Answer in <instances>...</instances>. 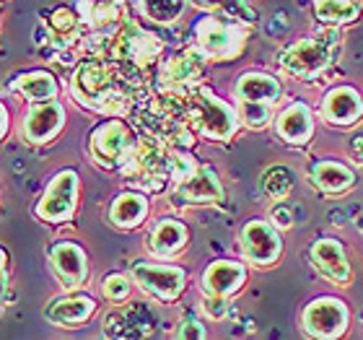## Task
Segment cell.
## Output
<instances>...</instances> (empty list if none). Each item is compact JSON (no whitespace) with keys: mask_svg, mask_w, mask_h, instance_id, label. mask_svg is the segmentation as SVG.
<instances>
[{"mask_svg":"<svg viewBox=\"0 0 363 340\" xmlns=\"http://www.w3.org/2000/svg\"><path fill=\"white\" fill-rule=\"evenodd\" d=\"M117 65L104 57L84 60L73 70L70 78V94L78 104L89 106L94 112H101L106 117H125L133 109L130 94L117 86Z\"/></svg>","mask_w":363,"mask_h":340,"instance_id":"6da1fadb","label":"cell"},{"mask_svg":"<svg viewBox=\"0 0 363 340\" xmlns=\"http://www.w3.org/2000/svg\"><path fill=\"white\" fill-rule=\"evenodd\" d=\"M182 117L187 128L205 141H231L242 128L239 109L203 84L182 94Z\"/></svg>","mask_w":363,"mask_h":340,"instance_id":"7a4b0ae2","label":"cell"},{"mask_svg":"<svg viewBox=\"0 0 363 340\" xmlns=\"http://www.w3.org/2000/svg\"><path fill=\"white\" fill-rule=\"evenodd\" d=\"M172 169V200L179 205H213L223 200V185L218 172L208 164H200L195 156L184 151L169 153Z\"/></svg>","mask_w":363,"mask_h":340,"instance_id":"3957f363","label":"cell"},{"mask_svg":"<svg viewBox=\"0 0 363 340\" xmlns=\"http://www.w3.org/2000/svg\"><path fill=\"white\" fill-rule=\"evenodd\" d=\"M106 55L109 60L122 65L125 70L133 73H145L153 68L164 55V42L156 34L140 29L135 21H125L120 31L106 42Z\"/></svg>","mask_w":363,"mask_h":340,"instance_id":"277c9868","label":"cell"},{"mask_svg":"<svg viewBox=\"0 0 363 340\" xmlns=\"http://www.w3.org/2000/svg\"><path fill=\"white\" fill-rule=\"evenodd\" d=\"M192 31H195V47L208 60H234L244 53L247 39H250L247 23L213 13L200 16Z\"/></svg>","mask_w":363,"mask_h":340,"instance_id":"5b68a950","label":"cell"},{"mask_svg":"<svg viewBox=\"0 0 363 340\" xmlns=\"http://www.w3.org/2000/svg\"><path fill=\"white\" fill-rule=\"evenodd\" d=\"M138 141L135 130L130 128L122 117H109L99 125L89 138V153L99 167L104 169H122L135 153Z\"/></svg>","mask_w":363,"mask_h":340,"instance_id":"8992f818","label":"cell"},{"mask_svg":"<svg viewBox=\"0 0 363 340\" xmlns=\"http://www.w3.org/2000/svg\"><path fill=\"white\" fill-rule=\"evenodd\" d=\"M130 275L143 294H148L161 304L177 302L187 288V270L179 265L167 263V260H156V263L135 260L130 265Z\"/></svg>","mask_w":363,"mask_h":340,"instance_id":"52a82bcc","label":"cell"},{"mask_svg":"<svg viewBox=\"0 0 363 340\" xmlns=\"http://www.w3.org/2000/svg\"><path fill=\"white\" fill-rule=\"evenodd\" d=\"M333 65V47L317 37L296 39L278 55V68L296 81H317Z\"/></svg>","mask_w":363,"mask_h":340,"instance_id":"ba28073f","label":"cell"},{"mask_svg":"<svg viewBox=\"0 0 363 340\" xmlns=\"http://www.w3.org/2000/svg\"><path fill=\"white\" fill-rule=\"evenodd\" d=\"M239 255L247 265L272 268L283 255V231L270 219H250L239 231Z\"/></svg>","mask_w":363,"mask_h":340,"instance_id":"9c48e42d","label":"cell"},{"mask_svg":"<svg viewBox=\"0 0 363 340\" xmlns=\"http://www.w3.org/2000/svg\"><path fill=\"white\" fill-rule=\"evenodd\" d=\"M78 192H81L78 172L76 169H62L45 187L39 203L34 205V216L42 224H65L73 219V213L78 208Z\"/></svg>","mask_w":363,"mask_h":340,"instance_id":"30bf717a","label":"cell"},{"mask_svg":"<svg viewBox=\"0 0 363 340\" xmlns=\"http://www.w3.org/2000/svg\"><path fill=\"white\" fill-rule=\"evenodd\" d=\"M298 322L309 338H340L350 325L348 304L337 296H319L303 307Z\"/></svg>","mask_w":363,"mask_h":340,"instance_id":"8fae6325","label":"cell"},{"mask_svg":"<svg viewBox=\"0 0 363 340\" xmlns=\"http://www.w3.org/2000/svg\"><path fill=\"white\" fill-rule=\"evenodd\" d=\"M47 260H50V268H52V273L57 275L65 291H78V288L86 286L91 273L89 255L78 242H70V239L52 242L47 250Z\"/></svg>","mask_w":363,"mask_h":340,"instance_id":"7c38bea8","label":"cell"},{"mask_svg":"<svg viewBox=\"0 0 363 340\" xmlns=\"http://www.w3.org/2000/svg\"><path fill=\"white\" fill-rule=\"evenodd\" d=\"M205 65H208V57L197 47L182 50V53L172 55L161 62V86H164V91L187 94L195 86H200L205 76Z\"/></svg>","mask_w":363,"mask_h":340,"instance_id":"4fadbf2b","label":"cell"},{"mask_svg":"<svg viewBox=\"0 0 363 340\" xmlns=\"http://www.w3.org/2000/svg\"><path fill=\"white\" fill-rule=\"evenodd\" d=\"M65 128V109L57 99L52 102H42V104H29L21 120V136L26 143L42 146L50 143L60 136Z\"/></svg>","mask_w":363,"mask_h":340,"instance_id":"5bb4252c","label":"cell"},{"mask_svg":"<svg viewBox=\"0 0 363 340\" xmlns=\"http://www.w3.org/2000/svg\"><path fill=\"white\" fill-rule=\"evenodd\" d=\"M309 260L322 278H327L335 286H350L353 268H350V257L340 239H335V236H319L317 242L311 244Z\"/></svg>","mask_w":363,"mask_h":340,"instance_id":"9a60e30c","label":"cell"},{"mask_svg":"<svg viewBox=\"0 0 363 340\" xmlns=\"http://www.w3.org/2000/svg\"><path fill=\"white\" fill-rule=\"evenodd\" d=\"M319 114L333 128H353L363 120V97L356 86H335L325 94Z\"/></svg>","mask_w":363,"mask_h":340,"instance_id":"2e32d148","label":"cell"},{"mask_svg":"<svg viewBox=\"0 0 363 340\" xmlns=\"http://www.w3.org/2000/svg\"><path fill=\"white\" fill-rule=\"evenodd\" d=\"M96 299L81 291H68V294L57 296L47 304L45 317L47 322H52L55 327H84L94 314H96Z\"/></svg>","mask_w":363,"mask_h":340,"instance_id":"e0dca14e","label":"cell"},{"mask_svg":"<svg viewBox=\"0 0 363 340\" xmlns=\"http://www.w3.org/2000/svg\"><path fill=\"white\" fill-rule=\"evenodd\" d=\"M187 242H189L187 224L174 219V216H167V219H159L151 226V231L145 236V250L151 252L156 260H172L179 252H184Z\"/></svg>","mask_w":363,"mask_h":340,"instance_id":"ac0fdd59","label":"cell"},{"mask_svg":"<svg viewBox=\"0 0 363 340\" xmlns=\"http://www.w3.org/2000/svg\"><path fill=\"white\" fill-rule=\"evenodd\" d=\"M247 283V265L244 260H213L208 268L203 270V278H200V288L203 294L213 296H228L239 294Z\"/></svg>","mask_w":363,"mask_h":340,"instance_id":"d6986e66","label":"cell"},{"mask_svg":"<svg viewBox=\"0 0 363 340\" xmlns=\"http://www.w3.org/2000/svg\"><path fill=\"white\" fill-rule=\"evenodd\" d=\"M272 125H275V133L283 143L303 146L314 136V112L306 102H291L275 114Z\"/></svg>","mask_w":363,"mask_h":340,"instance_id":"ffe728a7","label":"cell"},{"mask_svg":"<svg viewBox=\"0 0 363 340\" xmlns=\"http://www.w3.org/2000/svg\"><path fill=\"white\" fill-rule=\"evenodd\" d=\"M151 216V200L145 197L140 190H125L114 197L109 211H106V221L120 231H133L140 229Z\"/></svg>","mask_w":363,"mask_h":340,"instance_id":"44dd1931","label":"cell"},{"mask_svg":"<svg viewBox=\"0 0 363 340\" xmlns=\"http://www.w3.org/2000/svg\"><path fill=\"white\" fill-rule=\"evenodd\" d=\"M234 97L236 102H252V104H278L283 97V86L265 70H250L236 78Z\"/></svg>","mask_w":363,"mask_h":340,"instance_id":"7402d4cb","label":"cell"},{"mask_svg":"<svg viewBox=\"0 0 363 340\" xmlns=\"http://www.w3.org/2000/svg\"><path fill=\"white\" fill-rule=\"evenodd\" d=\"M309 182L319 190V192H327V195H340V192H348V190L356 185V172H353L345 161L319 159V161L311 164Z\"/></svg>","mask_w":363,"mask_h":340,"instance_id":"603a6c76","label":"cell"},{"mask_svg":"<svg viewBox=\"0 0 363 340\" xmlns=\"http://www.w3.org/2000/svg\"><path fill=\"white\" fill-rule=\"evenodd\" d=\"M11 94H16L18 99L29 102V104H42V102H52L60 94V84L52 73L47 70H29V73H21L11 81Z\"/></svg>","mask_w":363,"mask_h":340,"instance_id":"cb8c5ba5","label":"cell"},{"mask_svg":"<svg viewBox=\"0 0 363 340\" xmlns=\"http://www.w3.org/2000/svg\"><path fill=\"white\" fill-rule=\"evenodd\" d=\"M84 21L89 23V29L96 37L109 42L128 18H125V8H122L120 0H96L89 8V13L84 16Z\"/></svg>","mask_w":363,"mask_h":340,"instance_id":"d4e9b609","label":"cell"},{"mask_svg":"<svg viewBox=\"0 0 363 340\" xmlns=\"http://www.w3.org/2000/svg\"><path fill=\"white\" fill-rule=\"evenodd\" d=\"M84 26V16L78 13L76 8L57 6L52 13L47 16V29L52 34V39L60 47H68L73 39L78 37V31Z\"/></svg>","mask_w":363,"mask_h":340,"instance_id":"484cf974","label":"cell"},{"mask_svg":"<svg viewBox=\"0 0 363 340\" xmlns=\"http://www.w3.org/2000/svg\"><path fill=\"white\" fill-rule=\"evenodd\" d=\"M189 3L203 13L223 16V18L247 23V26L257 21V13H255V8H250L247 0H189Z\"/></svg>","mask_w":363,"mask_h":340,"instance_id":"4316f807","label":"cell"},{"mask_svg":"<svg viewBox=\"0 0 363 340\" xmlns=\"http://www.w3.org/2000/svg\"><path fill=\"white\" fill-rule=\"evenodd\" d=\"M317 18L330 26H342V23L356 21L361 13V3L358 0H317Z\"/></svg>","mask_w":363,"mask_h":340,"instance_id":"83f0119b","label":"cell"},{"mask_svg":"<svg viewBox=\"0 0 363 340\" xmlns=\"http://www.w3.org/2000/svg\"><path fill=\"white\" fill-rule=\"evenodd\" d=\"M294 185H296V174L288 167H283V164H275V167L265 169V174H262V192L270 197L272 203L286 200L291 195Z\"/></svg>","mask_w":363,"mask_h":340,"instance_id":"f1b7e54d","label":"cell"},{"mask_svg":"<svg viewBox=\"0 0 363 340\" xmlns=\"http://www.w3.org/2000/svg\"><path fill=\"white\" fill-rule=\"evenodd\" d=\"M99 291H101V296H104L109 304L122 307V304H128L130 299H133L135 280H133V275H125V273H109V275L101 280Z\"/></svg>","mask_w":363,"mask_h":340,"instance_id":"f546056e","label":"cell"},{"mask_svg":"<svg viewBox=\"0 0 363 340\" xmlns=\"http://www.w3.org/2000/svg\"><path fill=\"white\" fill-rule=\"evenodd\" d=\"M275 104H252V102H236V109H239V117H242V125L252 130H265L272 120H275V112H272Z\"/></svg>","mask_w":363,"mask_h":340,"instance_id":"4dcf8cb0","label":"cell"},{"mask_svg":"<svg viewBox=\"0 0 363 340\" xmlns=\"http://www.w3.org/2000/svg\"><path fill=\"white\" fill-rule=\"evenodd\" d=\"M187 6V0H143L145 16L156 23H172L177 21Z\"/></svg>","mask_w":363,"mask_h":340,"instance_id":"1f68e13d","label":"cell"},{"mask_svg":"<svg viewBox=\"0 0 363 340\" xmlns=\"http://www.w3.org/2000/svg\"><path fill=\"white\" fill-rule=\"evenodd\" d=\"M203 312L211 319H223L228 312V299H223V296H213V294H203Z\"/></svg>","mask_w":363,"mask_h":340,"instance_id":"d6a6232c","label":"cell"},{"mask_svg":"<svg viewBox=\"0 0 363 340\" xmlns=\"http://www.w3.org/2000/svg\"><path fill=\"white\" fill-rule=\"evenodd\" d=\"M267 219L275 224V226L280 229V231H288V229L294 226V213H291V208H288L283 200L280 203H275L270 208V213H267Z\"/></svg>","mask_w":363,"mask_h":340,"instance_id":"836d02e7","label":"cell"},{"mask_svg":"<svg viewBox=\"0 0 363 340\" xmlns=\"http://www.w3.org/2000/svg\"><path fill=\"white\" fill-rule=\"evenodd\" d=\"M208 330L197 317H184L177 327V338H205Z\"/></svg>","mask_w":363,"mask_h":340,"instance_id":"e575fe53","label":"cell"},{"mask_svg":"<svg viewBox=\"0 0 363 340\" xmlns=\"http://www.w3.org/2000/svg\"><path fill=\"white\" fill-rule=\"evenodd\" d=\"M348 156L363 167V128L353 130L348 138Z\"/></svg>","mask_w":363,"mask_h":340,"instance_id":"d590c367","label":"cell"},{"mask_svg":"<svg viewBox=\"0 0 363 340\" xmlns=\"http://www.w3.org/2000/svg\"><path fill=\"white\" fill-rule=\"evenodd\" d=\"M8 130H11V112H8V106L0 102V141L8 136Z\"/></svg>","mask_w":363,"mask_h":340,"instance_id":"8d00e7d4","label":"cell"},{"mask_svg":"<svg viewBox=\"0 0 363 340\" xmlns=\"http://www.w3.org/2000/svg\"><path fill=\"white\" fill-rule=\"evenodd\" d=\"M8 260H11V257H8V252L0 247V273H8Z\"/></svg>","mask_w":363,"mask_h":340,"instance_id":"74e56055","label":"cell"},{"mask_svg":"<svg viewBox=\"0 0 363 340\" xmlns=\"http://www.w3.org/2000/svg\"><path fill=\"white\" fill-rule=\"evenodd\" d=\"M358 226H361V231H363V219H361V224H358Z\"/></svg>","mask_w":363,"mask_h":340,"instance_id":"f35d334b","label":"cell"}]
</instances>
